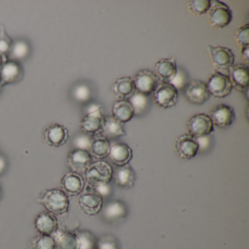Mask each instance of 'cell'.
<instances>
[{"label": "cell", "instance_id": "6da1fadb", "mask_svg": "<svg viewBox=\"0 0 249 249\" xmlns=\"http://www.w3.org/2000/svg\"><path fill=\"white\" fill-rule=\"evenodd\" d=\"M48 212L55 215H61L68 213L70 208V199L62 189L53 188L46 190L43 196L38 199Z\"/></svg>", "mask_w": 249, "mask_h": 249}, {"label": "cell", "instance_id": "7a4b0ae2", "mask_svg": "<svg viewBox=\"0 0 249 249\" xmlns=\"http://www.w3.org/2000/svg\"><path fill=\"white\" fill-rule=\"evenodd\" d=\"M113 176V167L107 161L97 160L90 164L84 174V178L89 186L95 188L110 183Z\"/></svg>", "mask_w": 249, "mask_h": 249}, {"label": "cell", "instance_id": "3957f363", "mask_svg": "<svg viewBox=\"0 0 249 249\" xmlns=\"http://www.w3.org/2000/svg\"><path fill=\"white\" fill-rule=\"evenodd\" d=\"M106 124V117L103 109L98 105H91L88 107L87 113L80 122L81 131L91 137L101 135Z\"/></svg>", "mask_w": 249, "mask_h": 249}, {"label": "cell", "instance_id": "277c9868", "mask_svg": "<svg viewBox=\"0 0 249 249\" xmlns=\"http://www.w3.org/2000/svg\"><path fill=\"white\" fill-rule=\"evenodd\" d=\"M208 18L210 25L215 29H224L231 23L232 12L230 8L221 1L211 0L208 10Z\"/></svg>", "mask_w": 249, "mask_h": 249}, {"label": "cell", "instance_id": "5b68a950", "mask_svg": "<svg viewBox=\"0 0 249 249\" xmlns=\"http://www.w3.org/2000/svg\"><path fill=\"white\" fill-rule=\"evenodd\" d=\"M78 205L80 209L86 215L93 216L97 215L103 207V198L91 186L84 188L79 195Z\"/></svg>", "mask_w": 249, "mask_h": 249}, {"label": "cell", "instance_id": "8992f818", "mask_svg": "<svg viewBox=\"0 0 249 249\" xmlns=\"http://www.w3.org/2000/svg\"><path fill=\"white\" fill-rule=\"evenodd\" d=\"M208 49L215 72L223 73V72L229 71L234 65V55L231 49L222 46L215 47L211 45L208 46Z\"/></svg>", "mask_w": 249, "mask_h": 249}, {"label": "cell", "instance_id": "52a82bcc", "mask_svg": "<svg viewBox=\"0 0 249 249\" xmlns=\"http://www.w3.org/2000/svg\"><path fill=\"white\" fill-rule=\"evenodd\" d=\"M210 95L217 99H224L231 94L232 85L228 75L215 72L208 78L206 83Z\"/></svg>", "mask_w": 249, "mask_h": 249}, {"label": "cell", "instance_id": "ba28073f", "mask_svg": "<svg viewBox=\"0 0 249 249\" xmlns=\"http://www.w3.org/2000/svg\"><path fill=\"white\" fill-rule=\"evenodd\" d=\"M189 135L195 138L208 136L214 131L211 118L205 113H197L192 116L186 124Z\"/></svg>", "mask_w": 249, "mask_h": 249}, {"label": "cell", "instance_id": "9c48e42d", "mask_svg": "<svg viewBox=\"0 0 249 249\" xmlns=\"http://www.w3.org/2000/svg\"><path fill=\"white\" fill-rule=\"evenodd\" d=\"M153 93L156 104L163 109L174 107L178 100V91L170 83L158 84Z\"/></svg>", "mask_w": 249, "mask_h": 249}, {"label": "cell", "instance_id": "30bf717a", "mask_svg": "<svg viewBox=\"0 0 249 249\" xmlns=\"http://www.w3.org/2000/svg\"><path fill=\"white\" fill-rule=\"evenodd\" d=\"M209 116L213 125L220 129H225L234 123L236 115L232 107L220 104L213 108Z\"/></svg>", "mask_w": 249, "mask_h": 249}, {"label": "cell", "instance_id": "8fae6325", "mask_svg": "<svg viewBox=\"0 0 249 249\" xmlns=\"http://www.w3.org/2000/svg\"><path fill=\"white\" fill-rule=\"evenodd\" d=\"M185 96L189 103L194 105H203L209 100L211 95L206 84L198 80H193L186 86Z\"/></svg>", "mask_w": 249, "mask_h": 249}, {"label": "cell", "instance_id": "7c38bea8", "mask_svg": "<svg viewBox=\"0 0 249 249\" xmlns=\"http://www.w3.org/2000/svg\"><path fill=\"white\" fill-rule=\"evenodd\" d=\"M92 160L89 151L74 149L68 155V167L72 173L84 176L87 169L92 163Z\"/></svg>", "mask_w": 249, "mask_h": 249}, {"label": "cell", "instance_id": "4fadbf2b", "mask_svg": "<svg viewBox=\"0 0 249 249\" xmlns=\"http://www.w3.org/2000/svg\"><path fill=\"white\" fill-rule=\"evenodd\" d=\"M43 136L46 144L58 148L66 143L69 138V132L63 125L53 124L45 129Z\"/></svg>", "mask_w": 249, "mask_h": 249}, {"label": "cell", "instance_id": "5bb4252c", "mask_svg": "<svg viewBox=\"0 0 249 249\" xmlns=\"http://www.w3.org/2000/svg\"><path fill=\"white\" fill-rule=\"evenodd\" d=\"M175 147L178 155L183 160H192L196 157L199 151V145L196 138L189 134L178 137Z\"/></svg>", "mask_w": 249, "mask_h": 249}, {"label": "cell", "instance_id": "9a60e30c", "mask_svg": "<svg viewBox=\"0 0 249 249\" xmlns=\"http://www.w3.org/2000/svg\"><path fill=\"white\" fill-rule=\"evenodd\" d=\"M133 81L136 91L145 95L154 92L158 86L157 77L154 72L148 70H142L137 72Z\"/></svg>", "mask_w": 249, "mask_h": 249}, {"label": "cell", "instance_id": "2e32d148", "mask_svg": "<svg viewBox=\"0 0 249 249\" xmlns=\"http://www.w3.org/2000/svg\"><path fill=\"white\" fill-rule=\"evenodd\" d=\"M230 81L233 88L240 92H244L249 87V68L243 64L233 65L230 70Z\"/></svg>", "mask_w": 249, "mask_h": 249}, {"label": "cell", "instance_id": "e0dca14e", "mask_svg": "<svg viewBox=\"0 0 249 249\" xmlns=\"http://www.w3.org/2000/svg\"><path fill=\"white\" fill-rule=\"evenodd\" d=\"M177 71V65L174 58L160 59L154 65V75L161 83L171 82Z\"/></svg>", "mask_w": 249, "mask_h": 249}, {"label": "cell", "instance_id": "ac0fdd59", "mask_svg": "<svg viewBox=\"0 0 249 249\" xmlns=\"http://www.w3.org/2000/svg\"><path fill=\"white\" fill-rule=\"evenodd\" d=\"M23 70L18 62L8 60L0 69V84L5 85L15 84L21 79Z\"/></svg>", "mask_w": 249, "mask_h": 249}, {"label": "cell", "instance_id": "d6986e66", "mask_svg": "<svg viewBox=\"0 0 249 249\" xmlns=\"http://www.w3.org/2000/svg\"><path fill=\"white\" fill-rule=\"evenodd\" d=\"M35 227L40 234L52 236L58 230L57 218L47 211H43L36 216Z\"/></svg>", "mask_w": 249, "mask_h": 249}, {"label": "cell", "instance_id": "ffe728a7", "mask_svg": "<svg viewBox=\"0 0 249 249\" xmlns=\"http://www.w3.org/2000/svg\"><path fill=\"white\" fill-rule=\"evenodd\" d=\"M61 187L68 196H77L85 188V180L81 175L71 172L62 178Z\"/></svg>", "mask_w": 249, "mask_h": 249}, {"label": "cell", "instance_id": "44dd1931", "mask_svg": "<svg viewBox=\"0 0 249 249\" xmlns=\"http://www.w3.org/2000/svg\"><path fill=\"white\" fill-rule=\"evenodd\" d=\"M108 157L110 161L116 167L126 165L132 160V150L126 143L119 142L110 146Z\"/></svg>", "mask_w": 249, "mask_h": 249}, {"label": "cell", "instance_id": "7402d4cb", "mask_svg": "<svg viewBox=\"0 0 249 249\" xmlns=\"http://www.w3.org/2000/svg\"><path fill=\"white\" fill-rule=\"evenodd\" d=\"M103 215L110 222L119 221L127 215V208L124 202L119 199H113L103 207Z\"/></svg>", "mask_w": 249, "mask_h": 249}, {"label": "cell", "instance_id": "603a6c76", "mask_svg": "<svg viewBox=\"0 0 249 249\" xmlns=\"http://www.w3.org/2000/svg\"><path fill=\"white\" fill-rule=\"evenodd\" d=\"M113 178H114L115 183L119 187L130 189L135 184L136 175L134 169L127 164L116 167L115 171L113 170Z\"/></svg>", "mask_w": 249, "mask_h": 249}, {"label": "cell", "instance_id": "cb8c5ba5", "mask_svg": "<svg viewBox=\"0 0 249 249\" xmlns=\"http://www.w3.org/2000/svg\"><path fill=\"white\" fill-rule=\"evenodd\" d=\"M113 91L119 100H128L135 91L133 79L131 77H120L115 81Z\"/></svg>", "mask_w": 249, "mask_h": 249}, {"label": "cell", "instance_id": "d4e9b609", "mask_svg": "<svg viewBox=\"0 0 249 249\" xmlns=\"http://www.w3.org/2000/svg\"><path fill=\"white\" fill-rule=\"evenodd\" d=\"M134 116L133 107L128 100H119L113 105L112 117L120 123L129 122Z\"/></svg>", "mask_w": 249, "mask_h": 249}, {"label": "cell", "instance_id": "484cf974", "mask_svg": "<svg viewBox=\"0 0 249 249\" xmlns=\"http://www.w3.org/2000/svg\"><path fill=\"white\" fill-rule=\"evenodd\" d=\"M56 249H79V240L75 233L58 230L53 234Z\"/></svg>", "mask_w": 249, "mask_h": 249}, {"label": "cell", "instance_id": "4316f807", "mask_svg": "<svg viewBox=\"0 0 249 249\" xmlns=\"http://www.w3.org/2000/svg\"><path fill=\"white\" fill-rule=\"evenodd\" d=\"M110 143L108 140L102 135L93 137L90 147V155L92 159L102 160L108 157L110 151Z\"/></svg>", "mask_w": 249, "mask_h": 249}, {"label": "cell", "instance_id": "83f0119b", "mask_svg": "<svg viewBox=\"0 0 249 249\" xmlns=\"http://www.w3.org/2000/svg\"><path fill=\"white\" fill-rule=\"evenodd\" d=\"M100 135L109 141L110 139H116L121 137L126 136V132L123 124L118 122L112 116H107L106 117L104 129Z\"/></svg>", "mask_w": 249, "mask_h": 249}, {"label": "cell", "instance_id": "f1b7e54d", "mask_svg": "<svg viewBox=\"0 0 249 249\" xmlns=\"http://www.w3.org/2000/svg\"><path fill=\"white\" fill-rule=\"evenodd\" d=\"M30 46L24 40H17L13 43L11 50L8 53V60L14 61L18 62V61L23 60L25 59L30 53Z\"/></svg>", "mask_w": 249, "mask_h": 249}, {"label": "cell", "instance_id": "f546056e", "mask_svg": "<svg viewBox=\"0 0 249 249\" xmlns=\"http://www.w3.org/2000/svg\"><path fill=\"white\" fill-rule=\"evenodd\" d=\"M133 107L135 116L143 114L149 106L148 95L135 91V94L128 100Z\"/></svg>", "mask_w": 249, "mask_h": 249}, {"label": "cell", "instance_id": "4dcf8cb0", "mask_svg": "<svg viewBox=\"0 0 249 249\" xmlns=\"http://www.w3.org/2000/svg\"><path fill=\"white\" fill-rule=\"evenodd\" d=\"M211 7V0H191L187 3L189 12L195 16L206 14Z\"/></svg>", "mask_w": 249, "mask_h": 249}, {"label": "cell", "instance_id": "1f68e13d", "mask_svg": "<svg viewBox=\"0 0 249 249\" xmlns=\"http://www.w3.org/2000/svg\"><path fill=\"white\" fill-rule=\"evenodd\" d=\"M33 249H56V243L53 236L40 234L32 242Z\"/></svg>", "mask_w": 249, "mask_h": 249}, {"label": "cell", "instance_id": "d6a6232c", "mask_svg": "<svg viewBox=\"0 0 249 249\" xmlns=\"http://www.w3.org/2000/svg\"><path fill=\"white\" fill-rule=\"evenodd\" d=\"M75 234L79 240V249H94L96 247L95 237L87 230L77 231Z\"/></svg>", "mask_w": 249, "mask_h": 249}, {"label": "cell", "instance_id": "836d02e7", "mask_svg": "<svg viewBox=\"0 0 249 249\" xmlns=\"http://www.w3.org/2000/svg\"><path fill=\"white\" fill-rule=\"evenodd\" d=\"M92 138L93 137L82 132V133L76 135L74 138L73 141H72V145H73L75 149L89 151Z\"/></svg>", "mask_w": 249, "mask_h": 249}, {"label": "cell", "instance_id": "e575fe53", "mask_svg": "<svg viewBox=\"0 0 249 249\" xmlns=\"http://www.w3.org/2000/svg\"><path fill=\"white\" fill-rule=\"evenodd\" d=\"M234 39L236 43L241 47L249 46V24L237 29L234 32Z\"/></svg>", "mask_w": 249, "mask_h": 249}, {"label": "cell", "instance_id": "d590c367", "mask_svg": "<svg viewBox=\"0 0 249 249\" xmlns=\"http://www.w3.org/2000/svg\"><path fill=\"white\" fill-rule=\"evenodd\" d=\"M91 89L86 84H80V85L76 86L72 92L74 99L80 103L88 101L91 97Z\"/></svg>", "mask_w": 249, "mask_h": 249}, {"label": "cell", "instance_id": "8d00e7d4", "mask_svg": "<svg viewBox=\"0 0 249 249\" xmlns=\"http://www.w3.org/2000/svg\"><path fill=\"white\" fill-rule=\"evenodd\" d=\"M13 43L14 42L7 35L5 28L0 27V54L8 57Z\"/></svg>", "mask_w": 249, "mask_h": 249}, {"label": "cell", "instance_id": "74e56055", "mask_svg": "<svg viewBox=\"0 0 249 249\" xmlns=\"http://www.w3.org/2000/svg\"><path fill=\"white\" fill-rule=\"evenodd\" d=\"M170 84H171L178 90V91L185 89L186 86L189 84L187 75L185 73L184 71L178 69L176 76Z\"/></svg>", "mask_w": 249, "mask_h": 249}, {"label": "cell", "instance_id": "f35d334b", "mask_svg": "<svg viewBox=\"0 0 249 249\" xmlns=\"http://www.w3.org/2000/svg\"><path fill=\"white\" fill-rule=\"evenodd\" d=\"M96 247L97 249H119L117 242L114 237L110 235H106L102 237L97 242Z\"/></svg>", "mask_w": 249, "mask_h": 249}, {"label": "cell", "instance_id": "ab89813d", "mask_svg": "<svg viewBox=\"0 0 249 249\" xmlns=\"http://www.w3.org/2000/svg\"><path fill=\"white\" fill-rule=\"evenodd\" d=\"M197 141L198 145H199V152L206 151L208 149L210 145H211V139H210L209 135L208 136L201 137V138H196Z\"/></svg>", "mask_w": 249, "mask_h": 249}, {"label": "cell", "instance_id": "60d3db41", "mask_svg": "<svg viewBox=\"0 0 249 249\" xmlns=\"http://www.w3.org/2000/svg\"><path fill=\"white\" fill-rule=\"evenodd\" d=\"M94 189L101 195L103 199L108 197L112 193V188L110 186V183L97 186V187L94 188Z\"/></svg>", "mask_w": 249, "mask_h": 249}, {"label": "cell", "instance_id": "b9f144b4", "mask_svg": "<svg viewBox=\"0 0 249 249\" xmlns=\"http://www.w3.org/2000/svg\"><path fill=\"white\" fill-rule=\"evenodd\" d=\"M7 165H8V162H7L6 158L2 154H0V176H2L5 173Z\"/></svg>", "mask_w": 249, "mask_h": 249}, {"label": "cell", "instance_id": "7bdbcfd3", "mask_svg": "<svg viewBox=\"0 0 249 249\" xmlns=\"http://www.w3.org/2000/svg\"><path fill=\"white\" fill-rule=\"evenodd\" d=\"M249 46L241 47V55L243 56V61L246 63L249 62Z\"/></svg>", "mask_w": 249, "mask_h": 249}, {"label": "cell", "instance_id": "ee69618b", "mask_svg": "<svg viewBox=\"0 0 249 249\" xmlns=\"http://www.w3.org/2000/svg\"><path fill=\"white\" fill-rule=\"evenodd\" d=\"M2 198V189L0 187V199Z\"/></svg>", "mask_w": 249, "mask_h": 249}, {"label": "cell", "instance_id": "f6af8a7d", "mask_svg": "<svg viewBox=\"0 0 249 249\" xmlns=\"http://www.w3.org/2000/svg\"><path fill=\"white\" fill-rule=\"evenodd\" d=\"M1 89H2V86H1V84H0V91H1Z\"/></svg>", "mask_w": 249, "mask_h": 249}]
</instances>
